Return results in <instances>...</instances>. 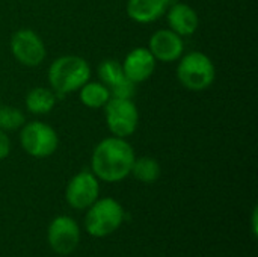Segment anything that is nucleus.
Segmentation results:
<instances>
[{
  "instance_id": "obj_1",
  "label": "nucleus",
  "mask_w": 258,
  "mask_h": 257,
  "mask_svg": "<svg viewBox=\"0 0 258 257\" xmlns=\"http://www.w3.org/2000/svg\"><path fill=\"white\" fill-rule=\"evenodd\" d=\"M136 159L132 144L125 138L107 136L101 139L91 158V171L104 183H118L130 176Z\"/></svg>"
},
{
  "instance_id": "obj_2",
  "label": "nucleus",
  "mask_w": 258,
  "mask_h": 257,
  "mask_svg": "<svg viewBox=\"0 0 258 257\" xmlns=\"http://www.w3.org/2000/svg\"><path fill=\"white\" fill-rule=\"evenodd\" d=\"M89 62L77 55H63L56 58L47 71L48 85L59 97L77 92L88 80H91Z\"/></svg>"
},
{
  "instance_id": "obj_3",
  "label": "nucleus",
  "mask_w": 258,
  "mask_h": 257,
  "mask_svg": "<svg viewBox=\"0 0 258 257\" xmlns=\"http://www.w3.org/2000/svg\"><path fill=\"white\" fill-rule=\"evenodd\" d=\"M177 80L192 92L209 89L216 79V67L209 55L200 50L183 53L177 61Z\"/></svg>"
},
{
  "instance_id": "obj_4",
  "label": "nucleus",
  "mask_w": 258,
  "mask_h": 257,
  "mask_svg": "<svg viewBox=\"0 0 258 257\" xmlns=\"http://www.w3.org/2000/svg\"><path fill=\"white\" fill-rule=\"evenodd\" d=\"M124 220L125 211L122 204L112 197H103L86 209L85 230L94 238H106L115 233Z\"/></svg>"
},
{
  "instance_id": "obj_5",
  "label": "nucleus",
  "mask_w": 258,
  "mask_h": 257,
  "mask_svg": "<svg viewBox=\"0 0 258 257\" xmlns=\"http://www.w3.org/2000/svg\"><path fill=\"white\" fill-rule=\"evenodd\" d=\"M21 148L35 159H45L51 156L59 147L57 132L42 121H26L20 129Z\"/></svg>"
},
{
  "instance_id": "obj_6",
  "label": "nucleus",
  "mask_w": 258,
  "mask_h": 257,
  "mask_svg": "<svg viewBox=\"0 0 258 257\" xmlns=\"http://www.w3.org/2000/svg\"><path fill=\"white\" fill-rule=\"evenodd\" d=\"M103 109L107 129L113 136L127 139L138 130L139 111L133 100L110 97Z\"/></svg>"
},
{
  "instance_id": "obj_7",
  "label": "nucleus",
  "mask_w": 258,
  "mask_h": 257,
  "mask_svg": "<svg viewBox=\"0 0 258 257\" xmlns=\"http://www.w3.org/2000/svg\"><path fill=\"white\" fill-rule=\"evenodd\" d=\"M9 47L15 61L27 68L39 67L47 56V48L42 38L32 29H18L14 32Z\"/></svg>"
},
{
  "instance_id": "obj_8",
  "label": "nucleus",
  "mask_w": 258,
  "mask_h": 257,
  "mask_svg": "<svg viewBox=\"0 0 258 257\" xmlns=\"http://www.w3.org/2000/svg\"><path fill=\"white\" fill-rule=\"evenodd\" d=\"M47 242L50 248L60 256H68L80 244V227L71 217H56L47 229Z\"/></svg>"
},
{
  "instance_id": "obj_9",
  "label": "nucleus",
  "mask_w": 258,
  "mask_h": 257,
  "mask_svg": "<svg viewBox=\"0 0 258 257\" xmlns=\"http://www.w3.org/2000/svg\"><path fill=\"white\" fill-rule=\"evenodd\" d=\"M100 198V180L92 171L83 170L71 177L65 189L67 203L76 211H86Z\"/></svg>"
},
{
  "instance_id": "obj_10",
  "label": "nucleus",
  "mask_w": 258,
  "mask_h": 257,
  "mask_svg": "<svg viewBox=\"0 0 258 257\" xmlns=\"http://www.w3.org/2000/svg\"><path fill=\"white\" fill-rule=\"evenodd\" d=\"M148 50L157 62L172 64L183 56L184 39L175 32H172L169 27L159 29L151 35L148 41Z\"/></svg>"
},
{
  "instance_id": "obj_11",
  "label": "nucleus",
  "mask_w": 258,
  "mask_h": 257,
  "mask_svg": "<svg viewBox=\"0 0 258 257\" xmlns=\"http://www.w3.org/2000/svg\"><path fill=\"white\" fill-rule=\"evenodd\" d=\"M156 64H157V61L154 59V56L151 55L148 47L132 48L125 55L124 61L121 62L125 77L130 79L132 82H135L136 85L148 80L153 76V73L156 70Z\"/></svg>"
},
{
  "instance_id": "obj_12",
  "label": "nucleus",
  "mask_w": 258,
  "mask_h": 257,
  "mask_svg": "<svg viewBox=\"0 0 258 257\" xmlns=\"http://www.w3.org/2000/svg\"><path fill=\"white\" fill-rule=\"evenodd\" d=\"M166 21L172 32L181 38L192 36L200 27V17L197 11L183 2H174L166 11Z\"/></svg>"
},
{
  "instance_id": "obj_13",
  "label": "nucleus",
  "mask_w": 258,
  "mask_h": 257,
  "mask_svg": "<svg viewBox=\"0 0 258 257\" xmlns=\"http://www.w3.org/2000/svg\"><path fill=\"white\" fill-rule=\"evenodd\" d=\"M174 2L177 0H127L125 12L135 23L150 24L160 20Z\"/></svg>"
},
{
  "instance_id": "obj_14",
  "label": "nucleus",
  "mask_w": 258,
  "mask_h": 257,
  "mask_svg": "<svg viewBox=\"0 0 258 257\" xmlns=\"http://www.w3.org/2000/svg\"><path fill=\"white\" fill-rule=\"evenodd\" d=\"M57 95L51 88L47 86H35L32 88L24 98L26 109L33 115H47L56 106Z\"/></svg>"
},
{
  "instance_id": "obj_15",
  "label": "nucleus",
  "mask_w": 258,
  "mask_h": 257,
  "mask_svg": "<svg viewBox=\"0 0 258 257\" xmlns=\"http://www.w3.org/2000/svg\"><path fill=\"white\" fill-rule=\"evenodd\" d=\"M110 91L106 85H103L100 80L92 82L88 80L80 89H79V98L83 106L89 109H101L106 106V103L110 100Z\"/></svg>"
},
{
  "instance_id": "obj_16",
  "label": "nucleus",
  "mask_w": 258,
  "mask_h": 257,
  "mask_svg": "<svg viewBox=\"0 0 258 257\" xmlns=\"http://www.w3.org/2000/svg\"><path fill=\"white\" fill-rule=\"evenodd\" d=\"M130 174L136 180L150 185V183H154V182H157L160 179V176H162V167H160V164L154 158L141 156V158H136L135 159Z\"/></svg>"
},
{
  "instance_id": "obj_17",
  "label": "nucleus",
  "mask_w": 258,
  "mask_h": 257,
  "mask_svg": "<svg viewBox=\"0 0 258 257\" xmlns=\"http://www.w3.org/2000/svg\"><path fill=\"white\" fill-rule=\"evenodd\" d=\"M97 74H98V80L106 85L110 89H113L116 85H119L121 82H124L127 77L124 74L122 65L119 61L116 59H104L98 64L97 67Z\"/></svg>"
},
{
  "instance_id": "obj_18",
  "label": "nucleus",
  "mask_w": 258,
  "mask_h": 257,
  "mask_svg": "<svg viewBox=\"0 0 258 257\" xmlns=\"http://www.w3.org/2000/svg\"><path fill=\"white\" fill-rule=\"evenodd\" d=\"M26 123V115L21 109L15 106H2L0 105V129L5 132L20 130Z\"/></svg>"
},
{
  "instance_id": "obj_19",
  "label": "nucleus",
  "mask_w": 258,
  "mask_h": 257,
  "mask_svg": "<svg viewBox=\"0 0 258 257\" xmlns=\"http://www.w3.org/2000/svg\"><path fill=\"white\" fill-rule=\"evenodd\" d=\"M136 88H138V85L135 82H132L130 79H125L124 82L116 85L113 89H110V95L116 97V98H130V100H133V97L136 95Z\"/></svg>"
},
{
  "instance_id": "obj_20",
  "label": "nucleus",
  "mask_w": 258,
  "mask_h": 257,
  "mask_svg": "<svg viewBox=\"0 0 258 257\" xmlns=\"http://www.w3.org/2000/svg\"><path fill=\"white\" fill-rule=\"evenodd\" d=\"M11 139H9V136L6 135V132L5 130H2L0 129V161H3V159H6L8 156H9V153H11Z\"/></svg>"
},
{
  "instance_id": "obj_21",
  "label": "nucleus",
  "mask_w": 258,
  "mask_h": 257,
  "mask_svg": "<svg viewBox=\"0 0 258 257\" xmlns=\"http://www.w3.org/2000/svg\"><path fill=\"white\" fill-rule=\"evenodd\" d=\"M251 227H252V235H254V236H257V233H258V209L257 208H254V211H252Z\"/></svg>"
}]
</instances>
